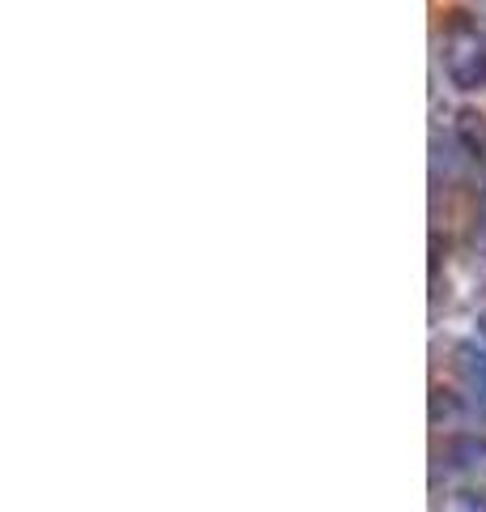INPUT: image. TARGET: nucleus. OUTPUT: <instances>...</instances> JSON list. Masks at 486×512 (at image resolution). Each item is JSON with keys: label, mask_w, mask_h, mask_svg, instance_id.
Returning a JSON list of instances; mask_svg holds the SVG:
<instances>
[{"label": "nucleus", "mask_w": 486, "mask_h": 512, "mask_svg": "<svg viewBox=\"0 0 486 512\" xmlns=\"http://www.w3.org/2000/svg\"><path fill=\"white\" fill-rule=\"evenodd\" d=\"M457 372L465 376V384L474 389V397H478L482 410H486V350L474 346V342H461L457 346Z\"/></svg>", "instance_id": "f03ea898"}, {"label": "nucleus", "mask_w": 486, "mask_h": 512, "mask_svg": "<svg viewBox=\"0 0 486 512\" xmlns=\"http://www.w3.org/2000/svg\"><path fill=\"white\" fill-rule=\"evenodd\" d=\"M444 457L452 470H482L486 466V440L482 436H452L444 444Z\"/></svg>", "instance_id": "7ed1b4c3"}, {"label": "nucleus", "mask_w": 486, "mask_h": 512, "mask_svg": "<svg viewBox=\"0 0 486 512\" xmlns=\"http://www.w3.org/2000/svg\"><path fill=\"white\" fill-rule=\"evenodd\" d=\"M482 222H486V214H482Z\"/></svg>", "instance_id": "423d86ee"}, {"label": "nucleus", "mask_w": 486, "mask_h": 512, "mask_svg": "<svg viewBox=\"0 0 486 512\" xmlns=\"http://www.w3.org/2000/svg\"><path fill=\"white\" fill-rule=\"evenodd\" d=\"M452 128H457L461 146H465L469 154H486V111H478V107H461V111H457V120H452Z\"/></svg>", "instance_id": "20e7f679"}, {"label": "nucleus", "mask_w": 486, "mask_h": 512, "mask_svg": "<svg viewBox=\"0 0 486 512\" xmlns=\"http://www.w3.org/2000/svg\"><path fill=\"white\" fill-rule=\"evenodd\" d=\"M448 82L457 90L486 86V43L478 35H461L448 52Z\"/></svg>", "instance_id": "f257e3e1"}, {"label": "nucleus", "mask_w": 486, "mask_h": 512, "mask_svg": "<svg viewBox=\"0 0 486 512\" xmlns=\"http://www.w3.org/2000/svg\"><path fill=\"white\" fill-rule=\"evenodd\" d=\"M452 410H457V397H452L448 389H440V384H435V389H431V423L448 419Z\"/></svg>", "instance_id": "39448f33"}]
</instances>
